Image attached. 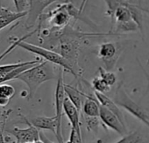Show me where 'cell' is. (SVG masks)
<instances>
[{
    "instance_id": "cell-1",
    "label": "cell",
    "mask_w": 149,
    "mask_h": 143,
    "mask_svg": "<svg viewBox=\"0 0 149 143\" xmlns=\"http://www.w3.org/2000/svg\"><path fill=\"white\" fill-rule=\"evenodd\" d=\"M57 78L54 65L48 61H40V63L29 68L19 75L15 80L26 84L28 88V98H33L36 94L38 88L44 83Z\"/></svg>"
},
{
    "instance_id": "cell-2",
    "label": "cell",
    "mask_w": 149,
    "mask_h": 143,
    "mask_svg": "<svg viewBox=\"0 0 149 143\" xmlns=\"http://www.w3.org/2000/svg\"><path fill=\"white\" fill-rule=\"evenodd\" d=\"M81 13L82 11L80 9H77L71 3L68 2L58 6L47 14L42 13L38 21H46L49 27L47 29L52 32H57L68 27L72 18H79Z\"/></svg>"
},
{
    "instance_id": "cell-3",
    "label": "cell",
    "mask_w": 149,
    "mask_h": 143,
    "mask_svg": "<svg viewBox=\"0 0 149 143\" xmlns=\"http://www.w3.org/2000/svg\"><path fill=\"white\" fill-rule=\"evenodd\" d=\"M35 33H36V30H33V32L25 35L24 37L18 39V47L38 55L40 58L44 59L46 61H48L52 64L60 66V68H62L64 70L68 71L69 73H71L74 77V70H73L72 67L60 54H58L57 52H55L52 49L46 48V47H43L40 46H36V45H33V44H31V43H28L26 41V40L27 38H29L32 34H33Z\"/></svg>"
},
{
    "instance_id": "cell-4",
    "label": "cell",
    "mask_w": 149,
    "mask_h": 143,
    "mask_svg": "<svg viewBox=\"0 0 149 143\" xmlns=\"http://www.w3.org/2000/svg\"><path fill=\"white\" fill-rule=\"evenodd\" d=\"M113 101L119 107L127 111L133 117H135L139 121H141L144 125L149 127V114H147L145 112V110H143L140 107L139 104L136 103L129 97V95L126 93L124 88L123 83H120L118 85Z\"/></svg>"
},
{
    "instance_id": "cell-5",
    "label": "cell",
    "mask_w": 149,
    "mask_h": 143,
    "mask_svg": "<svg viewBox=\"0 0 149 143\" xmlns=\"http://www.w3.org/2000/svg\"><path fill=\"white\" fill-rule=\"evenodd\" d=\"M63 68H60L59 74L57 75V84L54 93V105H55V118L57 121V127L55 131V136L58 143L63 142V133H62V115H63V103L65 99V91H64V79H63Z\"/></svg>"
},
{
    "instance_id": "cell-6",
    "label": "cell",
    "mask_w": 149,
    "mask_h": 143,
    "mask_svg": "<svg viewBox=\"0 0 149 143\" xmlns=\"http://www.w3.org/2000/svg\"><path fill=\"white\" fill-rule=\"evenodd\" d=\"M121 47L116 42H104L98 47L97 55L103 61L104 68L111 71L121 54Z\"/></svg>"
},
{
    "instance_id": "cell-7",
    "label": "cell",
    "mask_w": 149,
    "mask_h": 143,
    "mask_svg": "<svg viewBox=\"0 0 149 143\" xmlns=\"http://www.w3.org/2000/svg\"><path fill=\"white\" fill-rule=\"evenodd\" d=\"M61 1L62 0H28V9L26 16V27H33L47 7L55 2Z\"/></svg>"
},
{
    "instance_id": "cell-8",
    "label": "cell",
    "mask_w": 149,
    "mask_h": 143,
    "mask_svg": "<svg viewBox=\"0 0 149 143\" xmlns=\"http://www.w3.org/2000/svg\"><path fill=\"white\" fill-rule=\"evenodd\" d=\"M23 119L28 126L26 128L22 129L19 127H13L7 131L16 139V143L33 142L37 140H40V130L30 124L26 117H23Z\"/></svg>"
},
{
    "instance_id": "cell-9",
    "label": "cell",
    "mask_w": 149,
    "mask_h": 143,
    "mask_svg": "<svg viewBox=\"0 0 149 143\" xmlns=\"http://www.w3.org/2000/svg\"><path fill=\"white\" fill-rule=\"evenodd\" d=\"M98 118H99L100 121L102 122V124L105 127H108V128L113 130L114 132L118 133V134L123 136L124 134L128 133L127 127L122 125V123L118 119V117L113 112H111L107 108H105L102 105H100V107H99Z\"/></svg>"
},
{
    "instance_id": "cell-10",
    "label": "cell",
    "mask_w": 149,
    "mask_h": 143,
    "mask_svg": "<svg viewBox=\"0 0 149 143\" xmlns=\"http://www.w3.org/2000/svg\"><path fill=\"white\" fill-rule=\"evenodd\" d=\"M63 112L71 124V128H73L78 133H81L80 111L70 102V100L67 97H65L63 103Z\"/></svg>"
},
{
    "instance_id": "cell-11",
    "label": "cell",
    "mask_w": 149,
    "mask_h": 143,
    "mask_svg": "<svg viewBox=\"0 0 149 143\" xmlns=\"http://www.w3.org/2000/svg\"><path fill=\"white\" fill-rule=\"evenodd\" d=\"M94 94H95V98H97V100L98 101V103L100 104V105L107 108L109 111H111V112H113L118 117V119L120 120V122L122 123V125L125 126H126L125 116H124V113L121 111L120 107L118 105H116L115 102L112 99H111L109 97H107L105 94L100 93V92H97V91H95Z\"/></svg>"
},
{
    "instance_id": "cell-12",
    "label": "cell",
    "mask_w": 149,
    "mask_h": 143,
    "mask_svg": "<svg viewBox=\"0 0 149 143\" xmlns=\"http://www.w3.org/2000/svg\"><path fill=\"white\" fill-rule=\"evenodd\" d=\"M27 12L24 13H18L13 12L6 7L0 6V31L6 28V27L10 26L13 22L24 18L26 16Z\"/></svg>"
},
{
    "instance_id": "cell-13",
    "label": "cell",
    "mask_w": 149,
    "mask_h": 143,
    "mask_svg": "<svg viewBox=\"0 0 149 143\" xmlns=\"http://www.w3.org/2000/svg\"><path fill=\"white\" fill-rule=\"evenodd\" d=\"M30 124L39 130H47L55 133L57 127V121L55 116L47 117V116H39L33 119H28Z\"/></svg>"
},
{
    "instance_id": "cell-14",
    "label": "cell",
    "mask_w": 149,
    "mask_h": 143,
    "mask_svg": "<svg viewBox=\"0 0 149 143\" xmlns=\"http://www.w3.org/2000/svg\"><path fill=\"white\" fill-rule=\"evenodd\" d=\"M64 91H65V95L70 100V102L79 111H81L83 103L87 94H85L77 87L71 86L69 84H64Z\"/></svg>"
},
{
    "instance_id": "cell-15",
    "label": "cell",
    "mask_w": 149,
    "mask_h": 143,
    "mask_svg": "<svg viewBox=\"0 0 149 143\" xmlns=\"http://www.w3.org/2000/svg\"><path fill=\"white\" fill-rule=\"evenodd\" d=\"M99 107L100 105L97 98L92 95H87L83 103L81 110H83L85 117H98Z\"/></svg>"
},
{
    "instance_id": "cell-16",
    "label": "cell",
    "mask_w": 149,
    "mask_h": 143,
    "mask_svg": "<svg viewBox=\"0 0 149 143\" xmlns=\"http://www.w3.org/2000/svg\"><path fill=\"white\" fill-rule=\"evenodd\" d=\"M114 143H149V139L140 131L134 130L131 133L124 134L121 139Z\"/></svg>"
},
{
    "instance_id": "cell-17",
    "label": "cell",
    "mask_w": 149,
    "mask_h": 143,
    "mask_svg": "<svg viewBox=\"0 0 149 143\" xmlns=\"http://www.w3.org/2000/svg\"><path fill=\"white\" fill-rule=\"evenodd\" d=\"M15 88L7 84H0V106L6 107L15 95Z\"/></svg>"
},
{
    "instance_id": "cell-18",
    "label": "cell",
    "mask_w": 149,
    "mask_h": 143,
    "mask_svg": "<svg viewBox=\"0 0 149 143\" xmlns=\"http://www.w3.org/2000/svg\"><path fill=\"white\" fill-rule=\"evenodd\" d=\"M98 71H99V77L103 79L105 82V84L109 85L111 88L117 83V76L112 71L106 70L102 67L98 68Z\"/></svg>"
},
{
    "instance_id": "cell-19",
    "label": "cell",
    "mask_w": 149,
    "mask_h": 143,
    "mask_svg": "<svg viewBox=\"0 0 149 143\" xmlns=\"http://www.w3.org/2000/svg\"><path fill=\"white\" fill-rule=\"evenodd\" d=\"M91 84H92V87L95 90V91H97V92H100V93L105 94L106 92H108L111 90V87L109 85H107L105 84V82L103 79H101L99 77H94L93 80H92Z\"/></svg>"
},
{
    "instance_id": "cell-20",
    "label": "cell",
    "mask_w": 149,
    "mask_h": 143,
    "mask_svg": "<svg viewBox=\"0 0 149 143\" xmlns=\"http://www.w3.org/2000/svg\"><path fill=\"white\" fill-rule=\"evenodd\" d=\"M29 61H20V62H16V63H11V64H5V65H0V78L5 77L7 73L12 71L14 68H17L20 66L27 64Z\"/></svg>"
},
{
    "instance_id": "cell-21",
    "label": "cell",
    "mask_w": 149,
    "mask_h": 143,
    "mask_svg": "<svg viewBox=\"0 0 149 143\" xmlns=\"http://www.w3.org/2000/svg\"><path fill=\"white\" fill-rule=\"evenodd\" d=\"M87 128L89 131L97 132L99 126V118L98 117H85Z\"/></svg>"
},
{
    "instance_id": "cell-22",
    "label": "cell",
    "mask_w": 149,
    "mask_h": 143,
    "mask_svg": "<svg viewBox=\"0 0 149 143\" xmlns=\"http://www.w3.org/2000/svg\"><path fill=\"white\" fill-rule=\"evenodd\" d=\"M13 4H14L16 12H18V13L27 12L28 0H13Z\"/></svg>"
},
{
    "instance_id": "cell-23",
    "label": "cell",
    "mask_w": 149,
    "mask_h": 143,
    "mask_svg": "<svg viewBox=\"0 0 149 143\" xmlns=\"http://www.w3.org/2000/svg\"><path fill=\"white\" fill-rule=\"evenodd\" d=\"M67 143H83L82 134L78 133L73 128H71L70 135H69V138H68V140L67 141Z\"/></svg>"
},
{
    "instance_id": "cell-24",
    "label": "cell",
    "mask_w": 149,
    "mask_h": 143,
    "mask_svg": "<svg viewBox=\"0 0 149 143\" xmlns=\"http://www.w3.org/2000/svg\"><path fill=\"white\" fill-rule=\"evenodd\" d=\"M137 61H138V63L139 64V67H140V68H141V70L143 71V73H144V76L146 77V80H147V86H146V91L144 92V94H143V97H142V98L145 97V96H146L147 95V93L149 92V73L147 72V71L144 68V67L142 66V64H141V62L139 61V60L137 58ZM141 98V99H142Z\"/></svg>"
},
{
    "instance_id": "cell-25",
    "label": "cell",
    "mask_w": 149,
    "mask_h": 143,
    "mask_svg": "<svg viewBox=\"0 0 149 143\" xmlns=\"http://www.w3.org/2000/svg\"><path fill=\"white\" fill-rule=\"evenodd\" d=\"M6 126V120L2 121V123L0 124V143H6V139L4 136V129Z\"/></svg>"
},
{
    "instance_id": "cell-26",
    "label": "cell",
    "mask_w": 149,
    "mask_h": 143,
    "mask_svg": "<svg viewBox=\"0 0 149 143\" xmlns=\"http://www.w3.org/2000/svg\"><path fill=\"white\" fill-rule=\"evenodd\" d=\"M90 143H104V141H103V140L99 139V140H97L92 141V142H90Z\"/></svg>"
},
{
    "instance_id": "cell-27",
    "label": "cell",
    "mask_w": 149,
    "mask_h": 143,
    "mask_svg": "<svg viewBox=\"0 0 149 143\" xmlns=\"http://www.w3.org/2000/svg\"><path fill=\"white\" fill-rule=\"evenodd\" d=\"M33 143H44L41 140H35V141H33Z\"/></svg>"
},
{
    "instance_id": "cell-28",
    "label": "cell",
    "mask_w": 149,
    "mask_h": 143,
    "mask_svg": "<svg viewBox=\"0 0 149 143\" xmlns=\"http://www.w3.org/2000/svg\"><path fill=\"white\" fill-rule=\"evenodd\" d=\"M5 113H6V112H2V113L0 112V119H1V118H2V117H3V116L5 115Z\"/></svg>"
},
{
    "instance_id": "cell-29",
    "label": "cell",
    "mask_w": 149,
    "mask_h": 143,
    "mask_svg": "<svg viewBox=\"0 0 149 143\" xmlns=\"http://www.w3.org/2000/svg\"><path fill=\"white\" fill-rule=\"evenodd\" d=\"M6 112H7V111H6ZM6 113H5V114H6ZM3 117H4V116H3ZM3 117H2V118H3ZM2 118H1V119H2ZM4 120H6V119H3V120L0 121V124H1V123H2V121H4Z\"/></svg>"
},
{
    "instance_id": "cell-30",
    "label": "cell",
    "mask_w": 149,
    "mask_h": 143,
    "mask_svg": "<svg viewBox=\"0 0 149 143\" xmlns=\"http://www.w3.org/2000/svg\"><path fill=\"white\" fill-rule=\"evenodd\" d=\"M46 143H54V142H51V141H49V140H47V141Z\"/></svg>"
},
{
    "instance_id": "cell-31",
    "label": "cell",
    "mask_w": 149,
    "mask_h": 143,
    "mask_svg": "<svg viewBox=\"0 0 149 143\" xmlns=\"http://www.w3.org/2000/svg\"><path fill=\"white\" fill-rule=\"evenodd\" d=\"M25 143H33V142H25Z\"/></svg>"
}]
</instances>
